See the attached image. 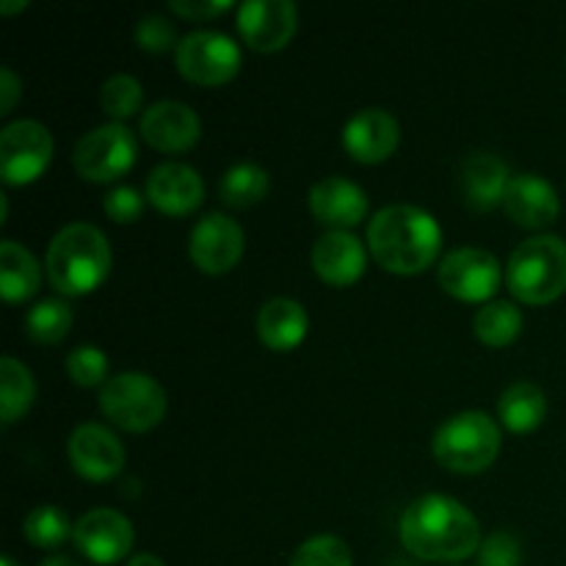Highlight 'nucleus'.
<instances>
[{
  "instance_id": "obj_29",
  "label": "nucleus",
  "mask_w": 566,
  "mask_h": 566,
  "mask_svg": "<svg viewBox=\"0 0 566 566\" xmlns=\"http://www.w3.org/2000/svg\"><path fill=\"white\" fill-rule=\"evenodd\" d=\"M22 534L39 551H55L72 539L75 525L70 523V514L59 506H36L22 523Z\"/></svg>"
},
{
  "instance_id": "obj_25",
  "label": "nucleus",
  "mask_w": 566,
  "mask_h": 566,
  "mask_svg": "<svg viewBox=\"0 0 566 566\" xmlns=\"http://www.w3.org/2000/svg\"><path fill=\"white\" fill-rule=\"evenodd\" d=\"M36 398V381L31 370L14 357L0 359V418L6 426L20 420Z\"/></svg>"
},
{
  "instance_id": "obj_12",
  "label": "nucleus",
  "mask_w": 566,
  "mask_h": 566,
  "mask_svg": "<svg viewBox=\"0 0 566 566\" xmlns=\"http://www.w3.org/2000/svg\"><path fill=\"white\" fill-rule=\"evenodd\" d=\"M247 247L243 227L224 213H208L193 224L188 238V254L205 274H227L238 265Z\"/></svg>"
},
{
  "instance_id": "obj_36",
  "label": "nucleus",
  "mask_w": 566,
  "mask_h": 566,
  "mask_svg": "<svg viewBox=\"0 0 566 566\" xmlns=\"http://www.w3.org/2000/svg\"><path fill=\"white\" fill-rule=\"evenodd\" d=\"M232 6H235L232 0H171L169 9L175 11L177 17H186V20L191 22H202L224 14Z\"/></svg>"
},
{
  "instance_id": "obj_7",
  "label": "nucleus",
  "mask_w": 566,
  "mask_h": 566,
  "mask_svg": "<svg viewBox=\"0 0 566 566\" xmlns=\"http://www.w3.org/2000/svg\"><path fill=\"white\" fill-rule=\"evenodd\" d=\"M138 155L136 136L122 122L94 127L75 144L72 164L88 182H114L133 169Z\"/></svg>"
},
{
  "instance_id": "obj_21",
  "label": "nucleus",
  "mask_w": 566,
  "mask_h": 566,
  "mask_svg": "<svg viewBox=\"0 0 566 566\" xmlns=\"http://www.w3.org/2000/svg\"><path fill=\"white\" fill-rule=\"evenodd\" d=\"M509 182H512V171H509L506 160L497 158L495 153H473L459 171L464 205L470 210H479V213L503 205Z\"/></svg>"
},
{
  "instance_id": "obj_2",
  "label": "nucleus",
  "mask_w": 566,
  "mask_h": 566,
  "mask_svg": "<svg viewBox=\"0 0 566 566\" xmlns=\"http://www.w3.org/2000/svg\"><path fill=\"white\" fill-rule=\"evenodd\" d=\"M368 249L385 271L412 276L437 263L442 230L418 205H387L370 219Z\"/></svg>"
},
{
  "instance_id": "obj_20",
  "label": "nucleus",
  "mask_w": 566,
  "mask_h": 566,
  "mask_svg": "<svg viewBox=\"0 0 566 566\" xmlns=\"http://www.w3.org/2000/svg\"><path fill=\"white\" fill-rule=\"evenodd\" d=\"M509 219L525 230H545L562 213L558 191L539 175H514L503 199Z\"/></svg>"
},
{
  "instance_id": "obj_19",
  "label": "nucleus",
  "mask_w": 566,
  "mask_h": 566,
  "mask_svg": "<svg viewBox=\"0 0 566 566\" xmlns=\"http://www.w3.org/2000/svg\"><path fill=\"white\" fill-rule=\"evenodd\" d=\"M307 202L315 219L332 230L352 232V227H357L368 216V193L357 182L337 175L315 182L310 188Z\"/></svg>"
},
{
  "instance_id": "obj_26",
  "label": "nucleus",
  "mask_w": 566,
  "mask_h": 566,
  "mask_svg": "<svg viewBox=\"0 0 566 566\" xmlns=\"http://www.w3.org/2000/svg\"><path fill=\"white\" fill-rule=\"evenodd\" d=\"M271 180L269 171L260 169L258 164H235L227 169V175L219 182V199L227 208H252L269 193Z\"/></svg>"
},
{
  "instance_id": "obj_5",
  "label": "nucleus",
  "mask_w": 566,
  "mask_h": 566,
  "mask_svg": "<svg viewBox=\"0 0 566 566\" xmlns=\"http://www.w3.org/2000/svg\"><path fill=\"white\" fill-rule=\"evenodd\" d=\"M501 429L484 412H459L434 431L431 451L446 470L459 475L484 473L501 453Z\"/></svg>"
},
{
  "instance_id": "obj_30",
  "label": "nucleus",
  "mask_w": 566,
  "mask_h": 566,
  "mask_svg": "<svg viewBox=\"0 0 566 566\" xmlns=\"http://www.w3.org/2000/svg\"><path fill=\"white\" fill-rule=\"evenodd\" d=\"M142 103H144V88L133 75H114L103 83L99 105H103L105 114L111 116V122L130 119L133 114L142 111Z\"/></svg>"
},
{
  "instance_id": "obj_8",
  "label": "nucleus",
  "mask_w": 566,
  "mask_h": 566,
  "mask_svg": "<svg viewBox=\"0 0 566 566\" xmlns=\"http://www.w3.org/2000/svg\"><path fill=\"white\" fill-rule=\"evenodd\" d=\"M175 64L186 81L221 86L241 72V48L221 31H193L177 44Z\"/></svg>"
},
{
  "instance_id": "obj_11",
  "label": "nucleus",
  "mask_w": 566,
  "mask_h": 566,
  "mask_svg": "<svg viewBox=\"0 0 566 566\" xmlns=\"http://www.w3.org/2000/svg\"><path fill=\"white\" fill-rule=\"evenodd\" d=\"M72 542H75L77 553L86 556L88 562L108 566L125 562L130 556L136 531L125 514L114 512V509H92L75 523Z\"/></svg>"
},
{
  "instance_id": "obj_15",
  "label": "nucleus",
  "mask_w": 566,
  "mask_h": 566,
  "mask_svg": "<svg viewBox=\"0 0 566 566\" xmlns=\"http://www.w3.org/2000/svg\"><path fill=\"white\" fill-rule=\"evenodd\" d=\"M142 136L158 153H188L202 138V122L191 105L177 103V99H160L144 111Z\"/></svg>"
},
{
  "instance_id": "obj_9",
  "label": "nucleus",
  "mask_w": 566,
  "mask_h": 566,
  "mask_svg": "<svg viewBox=\"0 0 566 566\" xmlns=\"http://www.w3.org/2000/svg\"><path fill=\"white\" fill-rule=\"evenodd\" d=\"M53 136L36 119H17L0 130V177L6 186H28L48 171Z\"/></svg>"
},
{
  "instance_id": "obj_16",
  "label": "nucleus",
  "mask_w": 566,
  "mask_h": 566,
  "mask_svg": "<svg viewBox=\"0 0 566 566\" xmlns=\"http://www.w3.org/2000/svg\"><path fill=\"white\" fill-rule=\"evenodd\" d=\"M401 144V125L390 111L365 108L343 127V147L359 164H381Z\"/></svg>"
},
{
  "instance_id": "obj_13",
  "label": "nucleus",
  "mask_w": 566,
  "mask_h": 566,
  "mask_svg": "<svg viewBox=\"0 0 566 566\" xmlns=\"http://www.w3.org/2000/svg\"><path fill=\"white\" fill-rule=\"evenodd\" d=\"M298 9L291 0H249L238 6V33L258 53H276L296 36Z\"/></svg>"
},
{
  "instance_id": "obj_1",
  "label": "nucleus",
  "mask_w": 566,
  "mask_h": 566,
  "mask_svg": "<svg viewBox=\"0 0 566 566\" xmlns=\"http://www.w3.org/2000/svg\"><path fill=\"white\" fill-rule=\"evenodd\" d=\"M401 542L415 558L457 564L479 556L481 525L464 503L448 495H423L401 517Z\"/></svg>"
},
{
  "instance_id": "obj_17",
  "label": "nucleus",
  "mask_w": 566,
  "mask_h": 566,
  "mask_svg": "<svg viewBox=\"0 0 566 566\" xmlns=\"http://www.w3.org/2000/svg\"><path fill=\"white\" fill-rule=\"evenodd\" d=\"M147 202L166 216L193 213L205 202L202 177L188 164L166 160L147 175Z\"/></svg>"
},
{
  "instance_id": "obj_14",
  "label": "nucleus",
  "mask_w": 566,
  "mask_h": 566,
  "mask_svg": "<svg viewBox=\"0 0 566 566\" xmlns=\"http://www.w3.org/2000/svg\"><path fill=\"white\" fill-rule=\"evenodd\" d=\"M70 462L77 475L86 481L103 484L116 479L125 468V448L119 437L99 423H81L70 437Z\"/></svg>"
},
{
  "instance_id": "obj_31",
  "label": "nucleus",
  "mask_w": 566,
  "mask_h": 566,
  "mask_svg": "<svg viewBox=\"0 0 566 566\" xmlns=\"http://www.w3.org/2000/svg\"><path fill=\"white\" fill-rule=\"evenodd\" d=\"M291 566H354V556L346 542L332 534H321L296 547Z\"/></svg>"
},
{
  "instance_id": "obj_10",
  "label": "nucleus",
  "mask_w": 566,
  "mask_h": 566,
  "mask_svg": "<svg viewBox=\"0 0 566 566\" xmlns=\"http://www.w3.org/2000/svg\"><path fill=\"white\" fill-rule=\"evenodd\" d=\"M437 282L448 296L459 302L490 304L503 282V269L495 254L486 249L462 247L442 258V263L437 265Z\"/></svg>"
},
{
  "instance_id": "obj_32",
  "label": "nucleus",
  "mask_w": 566,
  "mask_h": 566,
  "mask_svg": "<svg viewBox=\"0 0 566 566\" xmlns=\"http://www.w3.org/2000/svg\"><path fill=\"white\" fill-rule=\"evenodd\" d=\"M66 374L81 387H103L108 381V357L97 346H77L66 357Z\"/></svg>"
},
{
  "instance_id": "obj_24",
  "label": "nucleus",
  "mask_w": 566,
  "mask_h": 566,
  "mask_svg": "<svg viewBox=\"0 0 566 566\" xmlns=\"http://www.w3.org/2000/svg\"><path fill=\"white\" fill-rule=\"evenodd\" d=\"M497 415L512 434H528L545 423L547 396L534 381H517L503 390L501 401H497Z\"/></svg>"
},
{
  "instance_id": "obj_40",
  "label": "nucleus",
  "mask_w": 566,
  "mask_h": 566,
  "mask_svg": "<svg viewBox=\"0 0 566 566\" xmlns=\"http://www.w3.org/2000/svg\"><path fill=\"white\" fill-rule=\"evenodd\" d=\"M22 9H28V0H3V3H0V11H3V14H14V11Z\"/></svg>"
},
{
  "instance_id": "obj_33",
  "label": "nucleus",
  "mask_w": 566,
  "mask_h": 566,
  "mask_svg": "<svg viewBox=\"0 0 566 566\" xmlns=\"http://www.w3.org/2000/svg\"><path fill=\"white\" fill-rule=\"evenodd\" d=\"M136 42L138 48L147 50V53L164 55L169 50H177V31L166 17L160 14H147L136 25Z\"/></svg>"
},
{
  "instance_id": "obj_34",
  "label": "nucleus",
  "mask_w": 566,
  "mask_h": 566,
  "mask_svg": "<svg viewBox=\"0 0 566 566\" xmlns=\"http://www.w3.org/2000/svg\"><path fill=\"white\" fill-rule=\"evenodd\" d=\"M481 566H523V547L520 539L509 531H495L486 536L479 547Z\"/></svg>"
},
{
  "instance_id": "obj_3",
  "label": "nucleus",
  "mask_w": 566,
  "mask_h": 566,
  "mask_svg": "<svg viewBox=\"0 0 566 566\" xmlns=\"http://www.w3.org/2000/svg\"><path fill=\"white\" fill-rule=\"evenodd\" d=\"M111 263L114 254L105 232L86 221H75L55 232L44 269L55 291L64 296H83L103 285L111 274Z\"/></svg>"
},
{
  "instance_id": "obj_39",
  "label": "nucleus",
  "mask_w": 566,
  "mask_h": 566,
  "mask_svg": "<svg viewBox=\"0 0 566 566\" xmlns=\"http://www.w3.org/2000/svg\"><path fill=\"white\" fill-rule=\"evenodd\" d=\"M39 566H81V564L70 556H48Z\"/></svg>"
},
{
  "instance_id": "obj_37",
  "label": "nucleus",
  "mask_w": 566,
  "mask_h": 566,
  "mask_svg": "<svg viewBox=\"0 0 566 566\" xmlns=\"http://www.w3.org/2000/svg\"><path fill=\"white\" fill-rule=\"evenodd\" d=\"M20 94L22 81L9 70V66H3V70H0V114H11L17 99H20Z\"/></svg>"
},
{
  "instance_id": "obj_35",
  "label": "nucleus",
  "mask_w": 566,
  "mask_h": 566,
  "mask_svg": "<svg viewBox=\"0 0 566 566\" xmlns=\"http://www.w3.org/2000/svg\"><path fill=\"white\" fill-rule=\"evenodd\" d=\"M144 202H147V197H142L138 188L116 186L105 193L103 210L111 221H116V224H133V221L142 219Z\"/></svg>"
},
{
  "instance_id": "obj_27",
  "label": "nucleus",
  "mask_w": 566,
  "mask_h": 566,
  "mask_svg": "<svg viewBox=\"0 0 566 566\" xmlns=\"http://www.w3.org/2000/svg\"><path fill=\"white\" fill-rule=\"evenodd\" d=\"M473 332L484 346L503 348L523 332V313L512 302H490L475 313Z\"/></svg>"
},
{
  "instance_id": "obj_22",
  "label": "nucleus",
  "mask_w": 566,
  "mask_h": 566,
  "mask_svg": "<svg viewBox=\"0 0 566 566\" xmlns=\"http://www.w3.org/2000/svg\"><path fill=\"white\" fill-rule=\"evenodd\" d=\"M307 329V310L296 298L276 296L265 302L258 313V337L271 352H291V348L302 346Z\"/></svg>"
},
{
  "instance_id": "obj_41",
  "label": "nucleus",
  "mask_w": 566,
  "mask_h": 566,
  "mask_svg": "<svg viewBox=\"0 0 566 566\" xmlns=\"http://www.w3.org/2000/svg\"><path fill=\"white\" fill-rule=\"evenodd\" d=\"M3 566H20L11 556H3Z\"/></svg>"
},
{
  "instance_id": "obj_6",
  "label": "nucleus",
  "mask_w": 566,
  "mask_h": 566,
  "mask_svg": "<svg viewBox=\"0 0 566 566\" xmlns=\"http://www.w3.org/2000/svg\"><path fill=\"white\" fill-rule=\"evenodd\" d=\"M99 409L119 429L144 434L164 420L166 392L149 374L125 370L99 387Z\"/></svg>"
},
{
  "instance_id": "obj_4",
  "label": "nucleus",
  "mask_w": 566,
  "mask_h": 566,
  "mask_svg": "<svg viewBox=\"0 0 566 566\" xmlns=\"http://www.w3.org/2000/svg\"><path fill=\"white\" fill-rule=\"evenodd\" d=\"M509 291L517 302L542 304L556 302L566 291V243L558 235H536L520 243L509 258Z\"/></svg>"
},
{
  "instance_id": "obj_38",
  "label": "nucleus",
  "mask_w": 566,
  "mask_h": 566,
  "mask_svg": "<svg viewBox=\"0 0 566 566\" xmlns=\"http://www.w3.org/2000/svg\"><path fill=\"white\" fill-rule=\"evenodd\" d=\"M127 566H166L158 556L153 553H136V556L127 558Z\"/></svg>"
},
{
  "instance_id": "obj_18",
  "label": "nucleus",
  "mask_w": 566,
  "mask_h": 566,
  "mask_svg": "<svg viewBox=\"0 0 566 566\" xmlns=\"http://www.w3.org/2000/svg\"><path fill=\"white\" fill-rule=\"evenodd\" d=\"M313 269L326 285L332 287H348L365 274L368 265V252H365L363 241L354 232L346 230H329L315 241Z\"/></svg>"
},
{
  "instance_id": "obj_28",
  "label": "nucleus",
  "mask_w": 566,
  "mask_h": 566,
  "mask_svg": "<svg viewBox=\"0 0 566 566\" xmlns=\"http://www.w3.org/2000/svg\"><path fill=\"white\" fill-rule=\"evenodd\" d=\"M72 307L61 298H44V302L33 304L25 315V332L33 343L42 346H55L64 340L72 329Z\"/></svg>"
},
{
  "instance_id": "obj_23",
  "label": "nucleus",
  "mask_w": 566,
  "mask_h": 566,
  "mask_svg": "<svg viewBox=\"0 0 566 566\" xmlns=\"http://www.w3.org/2000/svg\"><path fill=\"white\" fill-rule=\"evenodd\" d=\"M42 285V265L17 241H0V293L9 304L36 296Z\"/></svg>"
}]
</instances>
